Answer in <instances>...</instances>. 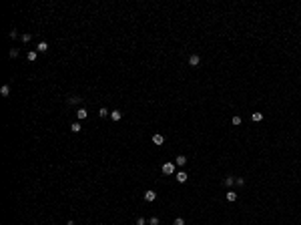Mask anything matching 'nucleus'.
Masks as SVG:
<instances>
[{
    "label": "nucleus",
    "instance_id": "423d86ee",
    "mask_svg": "<svg viewBox=\"0 0 301 225\" xmlns=\"http://www.w3.org/2000/svg\"><path fill=\"white\" fill-rule=\"evenodd\" d=\"M153 143H155V145H163V143H165V137L159 135V133H155V135H153Z\"/></svg>",
    "mask_w": 301,
    "mask_h": 225
},
{
    "label": "nucleus",
    "instance_id": "a878e982",
    "mask_svg": "<svg viewBox=\"0 0 301 225\" xmlns=\"http://www.w3.org/2000/svg\"><path fill=\"white\" fill-rule=\"evenodd\" d=\"M66 225H74V221H72V219H70V221H66Z\"/></svg>",
    "mask_w": 301,
    "mask_h": 225
},
{
    "label": "nucleus",
    "instance_id": "1a4fd4ad",
    "mask_svg": "<svg viewBox=\"0 0 301 225\" xmlns=\"http://www.w3.org/2000/svg\"><path fill=\"white\" fill-rule=\"evenodd\" d=\"M111 119H113V121H121V119H123V113H121V111H113V113H111Z\"/></svg>",
    "mask_w": 301,
    "mask_h": 225
},
{
    "label": "nucleus",
    "instance_id": "a211bd4d",
    "mask_svg": "<svg viewBox=\"0 0 301 225\" xmlns=\"http://www.w3.org/2000/svg\"><path fill=\"white\" fill-rule=\"evenodd\" d=\"M231 123H233L235 127H239V125H241V117H239V115H237V117H233V119H231Z\"/></svg>",
    "mask_w": 301,
    "mask_h": 225
},
{
    "label": "nucleus",
    "instance_id": "b1692460",
    "mask_svg": "<svg viewBox=\"0 0 301 225\" xmlns=\"http://www.w3.org/2000/svg\"><path fill=\"white\" fill-rule=\"evenodd\" d=\"M175 225H185V221H183V217H177V219H175Z\"/></svg>",
    "mask_w": 301,
    "mask_h": 225
},
{
    "label": "nucleus",
    "instance_id": "9d476101",
    "mask_svg": "<svg viewBox=\"0 0 301 225\" xmlns=\"http://www.w3.org/2000/svg\"><path fill=\"white\" fill-rule=\"evenodd\" d=\"M81 96H68V105H81Z\"/></svg>",
    "mask_w": 301,
    "mask_h": 225
},
{
    "label": "nucleus",
    "instance_id": "5701e85b",
    "mask_svg": "<svg viewBox=\"0 0 301 225\" xmlns=\"http://www.w3.org/2000/svg\"><path fill=\"white\" fill-rule=\"evenodd\" d=\"M8 36H10V38H16V36H18V32H16V30H14V28H12V30H10V32H8Z\"/></svg>",
    "mask_w": 301,
    "mask_h": 225
},
{
    "label": "nucleus",
    "instance_id": "20e7f679",
    "mask_svg": "<svg viewBox=\"0 0 301 225\" xmlns=\"http://www.w3.org/2000/svg\"><path fill=\"white\" fill-rule=\"evenodd\" d=\"M145 199L151 203V201H155V199H157V193H155L153 189H149V191H145Z\"/></svg>",
    "mask_w": 301,
    "mask_h": 225
},
{
    "label": "nucleus",
    "instance_id": "0eeeda50",
    "mask_svg": "<svg viewBox=\"0 0 301 225\" xmlns=\"http://www.w3.org/2000/svg\"><path fill=\"white\" fill-rule=\"evenodd\" d=\"M187 179H189V175H187L185 171H179V173H177V181H179V183H185Z\"/></svg>",
    "mask_w": 301,
    "mask_h": 225
},
{
    "label": "nucleus",
    "instance_id": "f3484780",
    "mask_svg": "<svg viewBox=\"0 0 301 225\" xmlns=\"http://www.w3.org/2000/svg\"><path fill=\"white\" fill-rule=\"evenodd\" d=\"M30 38H32V36H30L28 32H24V34L20 36V40H22V42H30Z\"/></svg>",
    "mask_w": 301,
    "mask_h": 225
},
{
    "label": "nucleus",
    "instance_id": "7ed1b4c3",
    "mask_svg": "<svg viewBox=\"0 0 301 225\" xmlns=\"http://www.w3.org/2000/svg\"><path fill=\"white\" fill-rule=\"evenodd\" d=\"M199 62H201V56L199 54H191L189 56V64L191 66H199Z\"/></svg>",
    "mask_w": 301,
    "mask_h": 225
},
{
    "label": "nucleus",
    "instance_id": "4468645a",
    "mask_svg": "<svg viewBox=\"0 0 301 225\" xmlns=\"http://www.w3.org/2000/svg\"><path fill=\"white\" fill-rule=\"evenodd\" d=\"M98 117H102V119H106V117H109V111H106L104 107H100V109H98Z\"/></svg>",
    "mask_w": 301,
    "mask_h": 225
},
{
    "label": "nucleus",
    "instance_id": "f03ea898",
    "mask_svg": "<svg viewBox=\"0 0 301 225\" xmlns=\"http://www.w3.org/2000/svg\"><path fill=\"white\" fill-rule=\"evenodd\" d=\"M163 173L165 175H173L175 173V163H165L163 165Z\"/></svg>",
    "mask_w": 301,
    "mask_h": 225
},
{
    "label": "nucleus",
    "instance_id": "393cba45",
    "mask_svg": "<svg viewBox=\"0 0 301 225\" xmlns=\"http://www.w3.org/2000/svg\"><path fill=\"white\" fill-rule=\"evenodd\" d=\"M145 223H147V221H145L143 217H139V219H137V225H145Z\"/></svg>",
    "mask_w": 301,
    "mask_h": 225
},
{
    "label": "nucleus",
    "instance_id": "39448f33",
    "mask_svg": "<svg viewBox=\"0 0 301 225\" xmlns=\"http://www.w3.org/2000/svg\"><path fill=\"white\" fill-rule=\"evenodd\" d=\"M175 165H179V167H185V165H187V157H185V155H179V157L175 159Z\"/></svg>",
    "mask_w": 301,
    "mask_h": 225
},
{
    "label": "nucleus",
    "instance_id": "4be33fe9",
    "mask_svg": "<svg viewBox=\"0 0 301 225\" xmlns=\"http://www.w3.org/2000/svg\"><path fill=\"white\" fill-rule=\"evenodd\" d=\"M149 223H151V225H159V217H151V219H149Z\"/></svg>",
    "mask_w": 301,
    "mask_h": 225
},
{
    "label": "nucleus",
    "instance_id": "6e6552de",
    "mask_svg": "<svg viewBox=\"0 0 301 225\" xmlns=\"http://www.w3.org/2000/svg\"><path fill=\"white\" fill-rule=\"evenodd\" d=\"M70 131H72V133H81V131H83V127H81V123H78V121H74V123L70 125Z\"/></svg>",
    "mask_w": 301,
    "mask_h": 225
},
{
    "label": "nucleus",
    "instance_id": "dca6fc26",
    "mask_svg": "<svg viewBox=\"0 0 301 225\" xmlns=\"http://www.w3.org/2000/svg\"><path fill=\"white\" fill-rule=\"evenodd\" d=\"M251 119H253L255 123H259V121L263 119V115H261V113H253V115H251Z\"/></svg>",
    "mask_w": 301,
    "mask_h": 225
},
{
    "label": "nucleus",
    "instance_id": "6ab92c4d",
    "mask_svg": "<svg viewBox=\"0 0 301 225\" xmlns=\"http://www.w3.org/2000/svg\"><path fill=\"white\" fill-rule=\"evenodd\" d=\"M18 56V48H10V58H16Z\"/></svg>",
    "mask_w": 301,
    "mask_h": 225
},
{
    "label": "nucleus",
    "instance_id": "f8f14e48",
    "mask_svg": "<svg viewBox=\"0 0 301 225\" xmlns=\"http://www.w3.org/2000/svg\"><path fill=\"white\" fill-rule=\"evenodd\" d=\"M0 94H2V96H8V94H10V87H8V85H4V87L0 89Z\"/></svg>",
    "mask_w": 301,
    "mask_h": 225
},
{
    "label": "nucleus",
    "instance_id": "f257e3e1",
    "mask_svg": "<svg viewBox=\"0 0 301 225\" xmlns=\"http://www.w3.org/2000/svg\"><path fill=\"white\" fill-rule=\"evenodd\" d=\"M86 117H88V111H86L85 107H78V109H76V119L83 121V119H86Z\"/></svg>",
    "mask_w": 301,
    "mask_h": 225
},
{
    "label": "nucleus",
    "instance_id": "412c9836",
    "mask_svg": "<svg viewBox=\"0 0 301 225\" xmlns=\"http://www.w3.org/2000/svg\"><path fill=\"white\" fill-rule=\"evenodd\" d=\"M28 60H36V52H34V50L28 52Z\"/></svg>",
    "mask_w": 301,
    "mask_h": 225
},
{
    "label": "nucleus",
    "instance_id": "ddd939ff",
    "mask_svg": "<svg viewBox=\"0 0 301 225\" xmlns=\"http://www.w3.org/2000/svg\"><path fill=\"white\" fill-rule=\"evenodd\" d=\"M225 185H227V187H231V185H235V177H233V175H229V177H225Z\"/></svg>",
    "mask_w": 301,
    "mask_h": 225
},
{
    "label": "nucleus",
    "instance_id": "2eb2a0df",
    "mask_svg": "<svg viewBox=\"0 0 301 225\" xmlns=\"http://www.w3.org/2000/svg\"><path fill=\"white\" fill-rule=\"evenodd\" d=\"M227 199L229 201H237V193L235 191H227Z\"/></svg>",
    "mask_w": 301,
    "mask_h": 225
},
{
    "label": "nucleus",
    "instance_id": "9b49d317",
    "mask_svg": "<svg viewBox=\"0 0 301 225\" xmlns=\"http://www.w3.org/2000/svg\"><path fill=\"white\" fill-rule=\"evenodd\" d=\"M36 50H38V52H46V50H48V44H46V42H38V44H36Z\"/></svg>",
    "mask_w": 301,
    "mask_h": 225
},
{
    "label": "nucleus",
    "instance_id": "aec40b11",
    "mask_svg": "<svg viewBox=\"0 0 301 225\" xmlns=\"http://www.w3.org/2000/svg\"><path fill=\"white\" fill-rule=\"evenodd\" d=\"M235 183H237L239 187H243V185H245V179H243V177H237V179H235Z\"/></svg>",
    "mask_w": 301,
    "mask_h": 225
}]
</instances>
